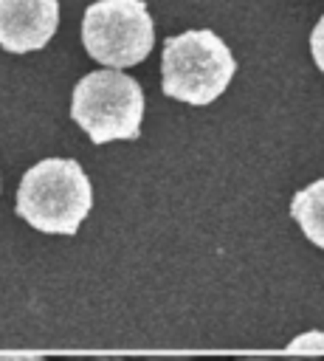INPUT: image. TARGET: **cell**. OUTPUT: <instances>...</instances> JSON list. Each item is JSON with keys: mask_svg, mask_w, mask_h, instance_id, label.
Returning <instances> with one entry per match:
<instances>
[{"mask_svg": "<svg viewBox=\"0 0 324 361\" xmlns=\"http://www.w3.org/2000/svg\"><path fill=\"white\" fill-rule=\"evenodd\" d=\"M93 206L90 178L73 158H42L20 178L17 214L42 234H76Z\"/></svg>", "mask_w": 324, "mask_h": 361, "instance_id": "6da1fadb", "label": "cell"}, {"mask_svg": "<svg viewBox=\"0 0 324 361\" xmlns=\"http://www.w3.org/2000/svg\"><path fill=\"white\" fill-rule=\"evenodd\" d=\"M237 73L231 48L208 28H192L163 42L161 90L169 99L203 107L225 93Z\"/></svg>", "mask_w": 324, "mask_h": 361, "instance_id": "7a4b0ae2", "label": "cell"}, {"mask_svg": "<svg viewBox=\"0 0 324 361\" xmlns=\"http://www.w3.org/2000/svg\"><path fill=\"white\" fill-rule=\"evenodd\" d=\"M70 118L93 144L132 141L141 133L144 90L130 73L116 68L85 73L70 96Z\"/></svg>", "mask_w": 324, "mask_h": 361, "instance_id": "3957f363", "label": "cell"}, {"mask_svg": "<svg viewBox=\"0 0 324 361\" xmlns=\"http://www.w3.org/2000/svg\"><path fill=\"white\" fill-rule=\"evenodd\" d=\"M82 45L104 68H132L155 45L152 14L144 0H96L82 17Z\"/></svg>", "mask_w": 324, "mask_h": 361, "instance_id": "277c9868", "label": "cell"}, {"mask_svg": "<svg viewBox=\"0 0 324 361\" xmlns=\"http://www.w3.org/2000/svg\"><path fill=\"white\" fill-rule=\"evenodd\" d=\"M59 28V0H0V48L31 54Z\"/></svg>", "mask_w": 324, "mask_h": 361, "instance_id": "5b68a950", "label": "cell"}, {"mask_svg": "<svg viewBox=\"0 0 324 361\" xmlns=\"http://www.w3.org/2000/svg\"><path fill=\"white\" fill-rule=\"evenodd\" d=\"M290 217L299 223L301 234L316 248H324V178L313 180L310 186H304L293 195Z\"/></svg>", "mask_w": 324, "mask_h": 361, "instance_id": "8992f818", "label": "cell"}, {"mask_svg": "<svg viewBox=\"0 0 324 361\" xmlns=\"http://www.w3.org/2000/svg\"><path fill=\"white\" fill-rule=\"evenodd\" d=\"M296 355H324V333H304L287 347Z\"/></svg>", "mask_w": 324, "mask_h": 361, "instance_id": "52a82bcc", "label": "cell"}, {"mask_svg": "<svg viewBox=\"0 0 324 361\" xmlns=\"http://www.w3.org/2000/svg\"><path fill=\"white\" fill-rule=\"evenodd\" d=\"M310 54H313V62L318 65V71L324 73V14L310 34Z\"/></svg>", "mask_w": 324, "mask_h": 361, "instance_id": "ba28073f", "label": "cell"}, {"mask_svg": "<svg viewBox=\"0 0 324 361\" xmlns=\"http://www.w3.org/2000/svg\"><path fill=\"white\" fill-rule=\"evenodd\" d=\"M0 361H45L42 355H0Z\"/></svg>", "mask_w": 324, "mask_h": 361, "instance_id": "9c48e42d", "label": "cell"}, {"mask_svg": "<svg viewBox=\"0 0 324 361\" xmlns=\"http://www.w3.org/2000/svg\"><path fill=\"white\" fill-rule=\"evenodd\" d=\"M82 361H130V358H82Z\"/></svg>", "mask_w": 324, "mask_h": 361, "instance_id": "30bf717a", "label": "cell"}, {"mask_svg": "<svg viewBox=\"0 0 324 361\" xmlns=\"http://www.w3.org/2000/svg\"><path fill=\"white\" fill-rule=\"evenodd\" d=\"M237 361H279V358H237Z\"/></svg>", "mask_w": 324, "mask_h": 361, "instance_id": "8fae6325", "label": "cell"}, {"mask_svg": "<svg viewBox=\"0 0 324 361\" xmlns=\"http://www.w3.org/2000/svg\"><path fill=\"white\" fill-rule=\"evenodd\" d=\"M149 361H189V358H149Z\"/></svg>", "mask_w": 324, "mask_h": 361, "instance_id": "7c38bea8", "label": "cell"}]
</instances>
